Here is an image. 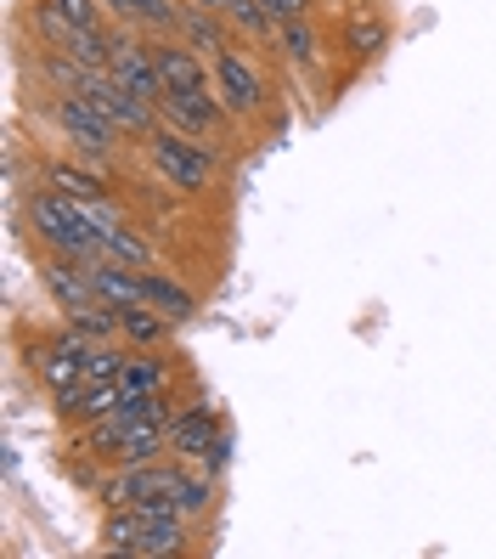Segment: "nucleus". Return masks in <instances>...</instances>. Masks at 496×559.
Wrapping results in <instances>:
<instances>
[{
	"mask_svg": "<svg viewBox=\"0 0 496 559\" xmlns=\"http://www.w3.org/2000/svg\"><path fill=\"white\" fill-rule=\"evenodd\" d=\"M40 288L57 300L62 317H74V311H85V306L102 300V294H96L90 260H74V254H51V260H40Z\"/></svg>",
	"mask_w": 496,
	"mask_h": 559,
	"instance_id": "7",
	"label": "nucleus"
},
{
	"mask_svg": "<svg viewBox=\"0 0 496 559\" xmlns=\"http://www.w3.org/2000/svg\"><path fill=\"white\" fill-rule=\"evenodd\" d=\"M158 57V80H164V96H186V91H209L215 80L204 74L192 46H153Z\"/></svg>",
	"mask_w": 496,
	"mask_h": 559,
	"instance_id": "12",
	"label": "nucleus"
},
{
	"mask_svg": "<svg viewBox=\"0 0 496 559\" xmlns=\"http://www.w3.org/2000/svg\"><path fill=\"white\" fill-rule=\"evenodd\" d=\"M85 350H90V340L74 334V328H69L62 340L35 345V373L46 379L51 396H62V390H80V384H85Z\"/></svg>",
	"mask_w": 496,
	"mask_h": 559,
	"instance_id": "9",
	"label": "nucleus"
},
{
	"mask_svg": "<svg viewBox=\"0 0 496 559\" xmlns=\"http://www.w3.org/2000/svg\"><path fill=\"white\" fill-rule=\"evenodd\" d=\"M277 35H282L288 62H316V28H311L305 17H288V23H277Z\"/></svg>",
	"mask_w": 496,
	"mask_h": 559,
	"instance_id": "21",
	"label": "nucleus"
},
{
	"mask_svg": "<svg viewBox=\"0 0 496 559\" xmlns=\"http://www.w3.org/2000/svg\"><path fill=\"white\" fill-rule=\"evenodd\" d=\"M85 447L96 457H108V464L130 469V464H153V457L170 452V418H130L124 407H113L108 418L90 424Z\"/></svg>",
	"mask_w": 496,
	"mask_h": 559,
	"instance_id": "3",
	"label": "nucleus"
},
{
	"mask_svg": "<svg viewBox=\"0 0 496 559\" xmlns=\"http://www.w3.org/2000/svg\"><path fill=\"white\" fill-rule=\"evenodd\" d=\"M102 260H119V266L147 272V266H153V243H147V238H136L130 226H113V233H108V254H102Z\"/></svg>",
	"mask_w": 496,
	"mask_h": 559,
	"instance_id": "20",
	"label": "nucleus"
},
{
	"mask_svg": "<svg viewBox=\"0 0 496 559\" xmlns=\"http://www.w3.org/2000/svg\"><path fill=\"white\" fill-rule=\"evenodd\" d=\"M170 452L176 457H197L209 475L226 464V436H220V424H215V413L204 402L170 413Z\"/></svg>",
	"mask_w": 496,
	"mask_h": 559,
	"instance_id": "6",
	"label": "nucleus"
},
{
	"mask_svg": "<svg viewBox=\"0 0 496 559\" xmlns=\"http://www.w3.org/2000/svg\"><path fill=\"white\" fill-rule=\"evenodd\" d=\"M108 12L130 17V23H158V28H181V12L176 0H102Z\"/></svg>",
	"mask_w": 496,
	"mask_h": 559,
	"instance_id": "17",
	"label": "nucleus"
},
{
	"mask_svg": "<svg viewBox=\"0 0 496 559\" xmlns=\"http://www.w3.org/2000/svg\"><path fill=\"white\" fill-rule=\"evenodd\" d=\"M96 199H69V192H35L28 199V226H35V238L51 249V254H74V260H102L108 254V233L102 221L90 210Z\"/></svg>",
	"mask_w": 496,
	"mask_h": 559,
	"instance_id": "1",
	"label": "nucleus"
},
{
	"mask_svg": "<svg viewBox=\"0 0 496 559\" xmlns=\"http://www.w3.org/2000/svg\"><path fill=\"white\" fill-rule=\"evenodd\" d=\"M102 548L108 554H136V559H164L186 548V520L181 514H158V509H108L102 520Z\"/></svg>",
	"mask_w": 496,
	"mask_h": 559,
	"instance_id": "2",
	"label": "nucleus"
},
{
	"mask_svg": "<svg viewBox=\"0 0 496 559\" xmlns=\"http://www.w3.org/2000/svg\"><path fill=\"white\" fill-rule=\"evenodd\" d=\"M153 170L164 187H176V192H204L215 181V153L209 142H197V136H181V130H153Z\"/></svg>",
	"mask_w": 496,
	"mask_h": 559,
	"instance_id": "4",
	"label": "nucleus"
},
{
	"mask_svg": "<svg viewBox=\"0 0 496 559\" xmlns=\"http://www.w3.org/2000/svg\"><path fill=\"white\" fill-rule=\"evenodd\" d=\"M119 390H170V368L153 356H124V373H119Z\"/></svg>",
	"mask_w": 496,
	"mask_h": 559,
	"instance_id": "18",
	"label": "nucleus"
},
{
	"mask_svg": "<svg viewBox=\"0 0 496 559\" xmlns=\"http://www.w3.org/2000/svg\"><path fill=\"white\" fill-rule=\"evenodd\" d=\"M46 12L69 28H96V0H46Z\"/></svg>",
	"mask_w": 496,
	"mask_h": 559,
	"instance_id": "23",
	"label": "nucleus"
},
{
	"mask_svg": "<svg viewBox=\"0 0 496 559\" xmlns=\"http://www.w3.org/2000/svg\"><path fill=\"white\" fill-rule=\"evenodd\" d=\"M142 283H147V306L158 311V317H170V322H186L192 311H197V300L181 288V283H170L164 272H142Z\"/></svg>",
	"mask_w": 496,
	"mask_h": 559,
	"instance_id": "15",
	"label": "nucleus"
},
{
	"mask_svg": "<svg viewBox=\"0 0 496 559\" xmlns=\"http://www.w3.org/2000/svg\"><path fill=\"white\" fill-rule=\"evenodd\" d=\"M186 7H197V12H226L231 0H186Z\"/></svg>",
	"mask_w": 496,
	"mask_h": 559,
	"instance_id": "25",
	"label": "nucleus"
},
{
	"mask_svg": "<svg viewBox=\"0 0 496 559\" xmlns=\"http://www.w3.org/2000/svg\"><path fill=\"white\" fill-rule=\"evenodd\" d=\"M90 272H96V294H102L108 306L130 311V306H147V283L136 266H119V260H90Z\"/></svg>",
	"mask_w": 496,
	"mask_h": 559,
	"instance_id": "13",
	"label": "nucleus"
},
{
	"mask_svg": "<svg viewBox=\"0 0 496 559\" xmlns=\"http://www.w3.org/2000/svg\"><path fill=\"white\" fill-rule=\"evenodd\" d=\"M119 328H124L130 345H158L164 328H170V317H158L153 306H130V311H119Z\"/></svg>",
	"mask_w": 496,
	"mask_h": 559,
	"instance_id": "19",
	"label": "nucleus"
},
{
	"mask_svg": "<svg viewBox=\"0 0 496 559\" xmlns=\"http://www.w3.org/2000/svg\"><path fill=\"white\" fill-rule=\"evenodd\" d=\"M51 124H57V136L69 142L80 158H108L113 142H119V124L96 103H85V96H62V103L51 108Z\"/></svg>",
	"mask_w": 496,
	"mask_h": 559,
	"instance_id": "5",
	"label": "nucleus"
},
{
	"mask_svg": "<svg viewBox=\"0 0 496 559\" xmlns=\"http://www.w3.org/2000/svg\"><path fill=\"white\" fill-rule=\"evenodd\" d=\"M226 12L238 17V28H249V35H271V28H277V17H271L266 7H259V0H231Z\"/></svg>",
	"mask_w": 496,
	"mask_h": 559,
	"instance_id": "22",
	"label": "nucleus"
},
{
	"mask_svg": "<svg viewBox=\"0 0 496 559\" xmlns=\"http://www.w3.org/2000/svg\"><path fill=\"white\" fill-rule=\"evenodd\" d=\"M220 12H181V35H186V46L197 51V57H220L226 46H231V35H226V23H215Z\"/></svg>",
	"mask_w": 496,
	"mask_h": 559,
	"instance_id": "14",
	"label": "nucleus"
},
{
	"mask_svg": "<svg viewBox=\"0 0 496 559\" xmlns=\"http://www.w3.org/2000/svg\"><path fill=\"white\" fill-rule=\"evenodd\" d=\"M158 114H164V124H176L181 136H197V142H209V130H215V119H220V108H215V96H209V91L164 96Z\"/></svg>",
	"mask_w": 496,
	"mask_h": 559,
	"instance_id": "11",
	"label": "nucleus"
},
{
	"mask_svg": "<svg viewBox=\"0 0 496 559\" xmlns=\"http://www.w3.org/2000/svg\"><path fill=\"white\" fill-rule=\"evenodd\" d=\"M209 80H215V96H220L231 114H259V103H266V80H259L254 62L243 51H231V46L215 57Z\"/></svg>",
	"mask_w": 496,
	"mask_h": 559,
	"instance_id": "8",
	"label": "nucleus"
},
{
	"mask_svg": "<svg viewBox=\"0 0 496 559\" xmlns=\"http://www.w3.org/2000/svg\"><path fill=\"white\" fill-rule=\"evenodd\" d=\"M259 7H266L277 23H288V17H305V7H311V0H259Z\"/></svg>",
	"mask_w": 496,
	"mask_h": 559,
	"instance_id": "24",
	"label": "nucleus"
},
{
	"mask_svg": "<svg viewBox=\"0 0 496 559\" xmlns=\"http://www.w3.org/2000/svg\"><path fill=\"white\" fill-rule=\"evenodd\" d=\"M108 74H113L124 91L147 96V103H164V80H158V57H153V46H142V40H113Z\"/></svg>",
	"mask_w": 496,
	"mask_h": 559,
	"instance_id": "10",
	"label": "nucleus"
},
{
	"mask_svg": "<svg viewBox=\"0 0 496 559\" xmlns=\"http://www.w3.org/2000/svg\"><path fill=\"white\" fill-rule=\"evenodd\" d=\"M46 187L69 192V199H108V187L90 164H46Z\"/></svg>",
	"mask_w": 496,
	"mask_h": 559,
	"instance_id": "16",
	"label": "nucleus"
}]
</instances>
